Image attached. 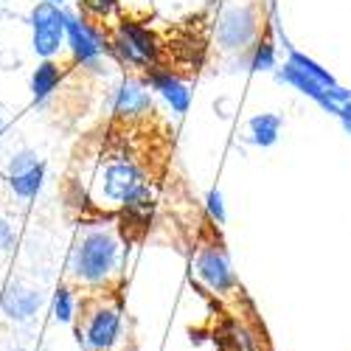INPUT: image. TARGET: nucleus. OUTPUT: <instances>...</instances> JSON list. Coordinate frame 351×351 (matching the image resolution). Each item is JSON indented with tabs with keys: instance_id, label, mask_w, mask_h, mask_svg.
<instances>
[{
	"instance_id": "nucleus-22",
	"label": "nucleus",
	"mask_w": 351,
	"mask_h": 351,
	"mask_svg": "<svg viewBox=\"0 0 351 351\" xmlns=\"http://www.w3.org/2000/svg\"><path fill=\"white\" fill-rule=\"evenodd\" d=\"M337 115H340V121H343V127H346V132L351 135V101H346V104H340V110H337Z\"/></svg>"
},
{
	"instance_id": "nucleus-13",
	"label": "nucleus",
	"mask_w": 351,
	"mask_h": 351,
	"mask_svg": "<svg viewBox=\"0 0 351 351\" xmlns=\"http://www.w3.org/2000/svg\"><path fill=\"white\" fill-rule=\"evenodd\" d=\"M43 178H45V166H43V160H40V163L32 166V169L17 171V174H9V186L14 189L17 197L32 199V197H37V191L43 189Z\"/></svg>"
},
{
	"instance_id": "nucleus-16",
	"label": "nucleus",
	"mask_w": 351,
	"mask_h": 351,
	"mask_svg": "<svg viewBox=\"0 0 351 351\" xmlns=\"http://www.w3.org/2000/svg\"><path fill=\"white\" fill-rule=\"evenodd\" d=\"M250 68L253 71H273L276 68V48H273V43H258L256 45Z\"/></svg>"
},
{
	"instance_id": "nucleus-10",
	"label": "nucleus",
	"mask_w": 351,
	"mask_h": 351,
	"mask_svg": "<svg viewBox=\"0 0 351 351\" xmlns=\"http://www.w3.org/2000/svg\"><path fill=\"white\" fill-rule=\"evenodd\" d=\"M149 107H152V99L138 82H124L119 87V93H115V104H112L115 115H121V119H135V115L149 112Z\"/></svg>"
},
{
	"instance_id": "nucleus-15",
	"label": "nucleus",
	"mask_w": 351,
	"mask_h": 351,
	"mask_svg": "<svg viewBox=\"0 0 351 351\" xmlns=\"http://www.w3.org/2000/svg\"><path fill=\"white\" fill-rule=\"evenodd\" d=\"M289 65L301 68L306 76H312V79H317V82H324V84H329V87H335V84H337V82L332 79V73H326V71L320 68L317 62H312L309 56H304V53H298V51H292V53H289Z\"/></svg>"
},
{
	"instance_id": "nucleus-8",
	"label": "nucleus",
	"mask_w": 351,
	"mask_h": 351,
	"mask_svg": "<svg viewBox=\"0 0 351 351\" xmlns=\"http://www.w3.org/2000/svg\"><path fill=\"white\" fill-rule=\"evenodd\" d=\"M149 87H152V90H158L169 101V107L174 112H186L189 104H191L189 87L178 76H174V73H169V71H158V68L149 71Z\"/></svg>"
},
{
	"instance_id": "nucleus-12",
	"label": "nucleus",
	"mask_w": 351,
	"mask_h": 351,
	"mask_svg": "<svg viewBox=\"0 0 351 351\" xmlns=\"http://www.w3.org/2000/svg\"><path fill=\"white\" fill-rule=\"evenodd\" d=\"M60 82H62V71H60V65H56L53 60H45L43 65H37V71L32 76V96H34V101L43 104L56 90V87H60Z\"/></svg>"
},
{
	"instance_id": "nucleus-19",
	"label": "nucleus",
	"mask_w": 351,
	"mask_h": 351,
	"mask_svg": "<svg viewBox=\"0 0 351 351\" xmlns=\"http://www.w3.org/2000/svg\"><path fill=\"white\" fill-rule=\"evenodd\" d=\"M82 6L96 17H107L115 9V0H82Z\"/></svg>"
},
{
	"instance_id": "nucleus-9",
	"label": "nucleus",
	"mask_w": 351,
	"mask_h": 351,
	"mask_svg": "<svg viewBox=\"0 0 351 351\" xmlns=\"http://www.w3.org/2000/svg\"><path fill=\"white\" fill-rule=\"evenodd\" d=\"M121 332V315L119 309H99L90 317V326H87V340L93 348H112Z\"/></svg>"
},
{
	"instance_id": "nucleus-20",
	"label": "nucleus",
	"mask_w": 351,
	"mask_h": 351,
	"mask_svg": "<svg viewBox=\"0 0 351 351\" xmlns=\"http://www.w3.org/2000/svg\"><path fill=\"white\" fill-rule=\"evenodd\" d=\"M208 214H211L217 222H225V206H222V194H219V191H211V194H208Z\"/></svg>"
},
{
	"instance_id": "nucleus-5",
	"label": "nucleus",
	"mask_w": 351,
	"mask_h": 351,
	"mask_svg": "<svg viewBox=\"0 0 351 351\" xmlns=\"http://www.w3.org/2000/svg\"><path fill=\"white\" fill-rule=\"evenodd\" d=\"M68 48L73 53V60L82 62V65H93L101 60V53H104V43L101 37L93 32V25L90 23H84L73 14H68Z\"/></svg>"
},
{
	"instance_id": "nucleus-14",
	"label": "nucleus",
	"mask_w": 351,
	"mask_h": 351,
	"mask_svg": "<svg viewBox=\"0 0 351 351\" xmlns=\"http://www.w3.org/2000/svg\"><path fill=\"white\" fill-rule=\"evenodd\" d=\"M278 132H281V119L273 112H261L256 119H250V135L253 143L258 146H273L278 141Z\"/></svg>"
},
{
	"instance_id": "nucleus-21",
	"label": "nucleus",
	"mask_w": 351,
	"mask_h": 351,
	"mask_svg": "<svg viewBox=\"0 0 351 351\" xmlns=\"http://www.w3.org/2000/svg\"><path fill=\"white\" fill-rule=\"evenodd\" d=\"M12 242H14V230L3 217H0V250H9Z\"/></svg>"
},
{
	"instance_id": "nucleus-4",
	"label": "nucleus",
	"mask_w": 351,
	"mask_h": 351,
	"mask_svg": "<svg viewBox=\"0 0 351 351\" xmlns=\"http://www.w3.org/2000/svg\"><path fill=\"white\" fill-rule=\"evenodd\" d=\"M138 186H143V178H141L138 166L130 163V160H112L99 174V194H101V199L115 202V206H124Z\"/></svg>"
},
{
	"instance_id": "nucleus-6",
	"label": "nucleus",
	"mask_w": 351,
	"mask_h": 351,
	"mask_svg": "<svg viewBox=\"0 0 351 351\" xmlns=\"http://www.w3.org/2000/svg\"><path fill=\"white\" fill-rule=\"evenodd\" d=\"M197 276L217 292H228V289L237 287V276H233L225 253L217 247H206L197 256Z\"/></svg>"
},
{
	"instance_id": "nucleus-3",
	"label": "nucleus",
	"mask_w": 351,
	"mask_h": 351,
	"mask_svg": "<svg viewBox=\"0 0 351 351\" xmlns=\"http://www.w3.org/2000/svg\"><path fill=\"white\" fill-rule=\"evenodd\" d=\"M112 45H115V51H119L121 60L135 65V68H149L158 60V43H155V37L146 32L143 25L130 23V20L119 23V28H115V37H112Z\"/></svg>"
},
{
	"instance_id": "nucleus-23",
	"label": "nucleus",
	"mask_w": 351,
	"mask_h": 351,
	"mask_svg": "<svg viewBox=\"0 0 351 351\" xmlns=\"http://www.w3.org/2000/svg\"><path fill=\"white\" fill-rule=\"evenodd\" d=\"M3 130H6V124H3V119H0V138H3Z\"/></svg>"
},
{
	"instance_id": "nucleus-18",
	"label": "nucleus",
	"mask_w": 351,
	"mask_h": 351,
	"mask_svg": "<svg viewBox=\"0 0 351 351\" xmlns=\"http://www.w3.org/2000/svg\"><path fill=\"white\" fill-rule=\"evenodd\" d=\"M37 163H40V158H37L34 152H17V155H12V160H9V174L25 171V169H32V166H37Z\"/></svg>"
},
{
	"instance_id": "nucleus-2",
	"label": "nucleus",
	"mask_w": 351,
	"mask_h": 351,
	"mask_svg": "<svg viewBox=\"0 0 351 351\" xmlns=\"http://www.w3.org/2000/svg\"><path fill=\"white\" fill-rule=\"evenodd\" d=\"M32 32H34V51L43 60H53L68 37V14L51 0H43L32 12Z\"/></svg>"
},
{
	"instance_id": "nucleus-11",
	"label": "nucleus",
	"mask_w": 351,
	"mask_h": 351,
	"mask_svg": "<svg viewBox=\"0 0 351 351\" xmlns=\"http://www.w3.org/2000/svg\"><path fill=\"white\" fill-rule=\"evenodd\" d=\"M43 304L40 289H25V287H9L3 295V312L14 320H25L32 317Z\"/></svg>"
},
{
	"instance_id": "nucleus-1",
	"label": "nucleus",
	"mask_w": 351,
	"mask_h": 351,
	"mask_svg": "<svg viewBox=\"0 0 351 351\" xmlns=\"http://www.w3.org/2000/svg\"><path fill=\"white\" fill-rule=\"evenodd\" d=\"M115 265H119V239L107 228L87 230L79 239L73 258H71L73 276L87 284H101L115 270Z\"/></svg>"
},
{
	"instance_id": "nucleus-24",
	"label": "nucleus",
	"mask_w": 351,
	"mask_h": 351,
	"mask_svg": "<svg viewBox=\"0 0 351 351\" xmlns=\"http://www.w3.org/2000/svg\"><path fill=\"white\" fill-rule=\"evenodd\" d=\"M51 3H56V6H60V3H68V0H51Z\"/></svg>"
},
{
	"instance_id": "nucleus-7",
	"label": "nucleus",
	"mask_w": 351,
	"mask_h": 351,
	"mask_svg": "<svg viewBox=\"0 0 351 351\" xmlns=\"http://www.w3.org/2000/svg\"><path fill=\"white\" fill-rule=\"evenodd\" d=\"M256 34V17L250 9H230L219 20V43L225 48H245Z\"/></svg>"
},
{
	"instance_id": "nucleus-17",
	"label": "nucleus",
	"mask_w": 351,
	"mask_h": 351,
	"mask_svg": "<svg viewBox=\"0 0 351 351\" xmlns=\"http://www.w3.org/2000/svg\"><path fill=\"white\" fill-rule=\"evenodd\" d=\"M53 312H56V320H71L73 317V298L68 289H60L53 298Z\"/></svg>"
}]
</instances>
